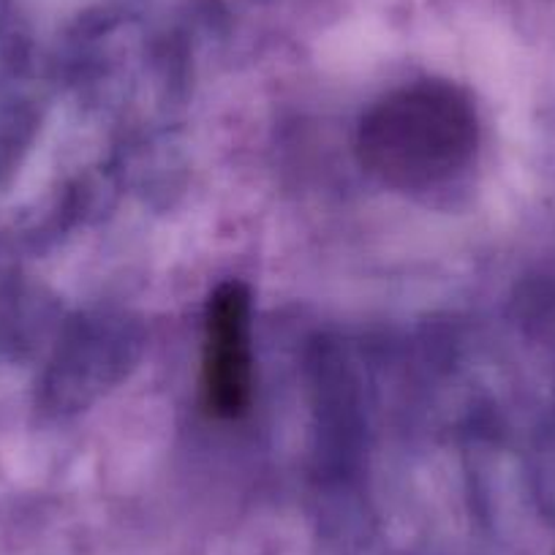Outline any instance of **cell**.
Listing matches in <instances>:
<instances>
[{"label":"cell","instance_id":"1","mask_svg":"<svg viewBox=\"0 0 555 555\" xmlns=\"http://www.w3.org/2000/svg\"><path fill=\"white\" fill-rule=\"evenodd\" d=\"M477 145V117L461 90L423 82L387 95L360 128L362 164L398 189L452 178Z\"/></svg>","mask_w":555,"mask_h":555},{"label":"cell","instance_id":"2","mask_svg":"<svg viewBox=\"0 0 555 555\" xmlns=\"http://www.w3.org/2000/svg\"><path fill=\"white\" fill-rule=\"evenodd\" d=\"M254 395L250 354V295L229 281L210 295L205 308L202 398L216 416H243Z\"/></svg>","mask_w":555,"mask_h":555}]
</instances>
